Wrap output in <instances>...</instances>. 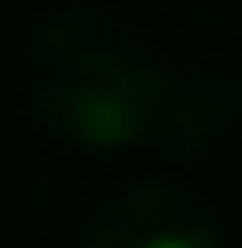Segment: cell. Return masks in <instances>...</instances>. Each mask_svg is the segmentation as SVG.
Listing matches in <instances>:
<instances>
[{
    "label": "cell",
    "instance_id": "1",
    "mask_svg": "<svg viewBox=\"0 0 242 248\" xmlns=\"http://www.w3.org/2000/svg\"><path fill=\"white\" fill-rule=\"evenodd\" d=\"M17 93L35 127L75 150L144 144L162 110V52L104 0L41 12L17 46Z\"/></svg>",
    "mask_w": 242,
    "mask_h": 248
},
{
    "label": "cell",
    "instance_id": "2",
    "mask_svg": "<svg viewBox=\"0 0 242 248\" xmlns=\"http://www.w3.org/2000/svg\"><path fill=\"white\" fill-rule=\"evenodd\" d=\"M242 122V52L231 35L190 41L179 58H162V110L144 144L173 162L208 156Z\"/></svg>",
    "mask_w": 242,
    "mask_h": 248
},
{
    "label": "cell",
    "instance_id": "3",
    "mask_svg": "<svg viewBox=\"0 0 242 248\" xmlns=\"http://www.w3.org/2000/svg\"><path fill=\"white\" fill-rule=\"evenodd\" d=\"M75 248H225V225L196 185L150 173L121 185L87 219Z\"/></svg>",
    "mask_w": 242,
    "mask_h": 248
}]
</instances>
